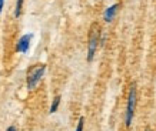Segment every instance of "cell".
Returning <instances> with one entry per match:
<instances>
[{
    "label": "cell",
    "mask_w": 156,
    "mask_h": 131,
    "mask_svg": "<svg viewBox=\"0 0 156 131\" xmlns=\"http://www.w3.org/2000/svg\"><path fill=\"white\" fill-rule=\"evenodd\" d=\"M46 73V64H34L27 70L26 76V86L27 90H34L42 81L43 76Z\"/></svg>",
    "instance_id": "cell-2"
},
{
    "label": "cell",
    "mask_w": 156,
    "mask_h": 131,
    "mask_svg": "<svg viewBox=\"0 0 156 131\" xmlns=\"http://www.w3.org/2000/svg\"><path fill=\"white\" fill-rule=\"evenodd\" d=\"M83 127H85V118L80 117L79 121H77V127H76L75 131H83Z\"/></svg>",
    "instance_id": "cell-8"
},
{
    "label": "cell",
    "mask_w": 156,
    "mask_h": 131,
    "mask_svg": "<svg viewBox=\"0 0 156 131\" xmlns=\"http://www.w3.org/2000/svg\"><path fill=\"white\" fill-rule=\"evenodd\" d=\"M3 7H5V0H0V14L3 12Z\"/></svg>",
    "instance_id": "cell-9"
},
{
    "label": "cell",
    "mask_w": 156,
    "mask_h": 131,
    "mask_svg": "<svg viewBox=\"0 0 156 131\" xmlns=\"http://www.w3.org/2000/svg\"><path fill=\"white\" fill-rule=\"evenodd\" d=\"M119 9H120V5L119 3H115V5L109 6L108 9H105L103 12V20L106 23H110V22H113L115 17H116V14H118Z\"/></svg>",
    "instance_id": "cell-5"
},
{
    "label": "cell",
    "mask_w": 156,
    "mask_h": 131,
    "mask_svg": "<svg viewBox=\"0 0 156 131\" xmlns=\"http://www.w3.org/2000/svg\"><path fill=\"white\" fill-rule=\"evenodd\" d=\"M23 3H24V0H16V6H14V17H16V19H19L20 14H22Z\"/></svg>",
    "instance_id": "cell-7"
},
{
    "label": "cell",
    "mask_w": 156,
    "mask_h": 131,
    "mask_svg": "<svg viewBox=\"0 0 156 131\" xmlns=\"http://www.w3.org/2000/svg\"><path fill=\"white\" fill-rule=\"evenodd\" d=\"M33 33H26L22 37L17 40L16 43V53H20V54H26L30 49V44H32V40H33Z\"/></svg>",
    "instance_id": "cell-4"
},
{
    "label": "cell",
    "mask_w": 156,
    "mask_h": 131,
    "mask_svg": "<svg viewBox=\"0 0 156 131\" xmlns=\"http://www.w3.org/2000/svg\"><path fill=\"white\" fill-rule=\"evenodd\" d=\"M145 131H152V130H151V128H146V130H145Z\"/></svg>",
    "instance_id": "cell-11"
},
{
    "label": "cell",
    "mask_w": 156,
    "mask_h": 131,
    "mask_svg": "<svg viewBox=\"0 0 156 131\" xmlns=\"http://www.w3.org/2000/svg\"><path fill=\"white\" fill-rule=\"evenodd\" d=\"M100 37H102V30L98 23H93L89 32V42H87V61H92L95 59V54L98 52V47L100 44Z\"/></svg>",
    "instance_id": "cell-1"
},
{
    "label": "cell",
    "mask_w": 156,
    "mask_h": 131,
    "mask_svg": "<svg viewBox=\"0 0 156 131\" xmlns=\"http://www.w3.org/2000/svg\"><path fill=\"white\" fill-rule=\"evenodd\" d=\"M60 100H62L60 96H56V97L52 100V104H50V108H49V113H50V114H53V113L57 111V108H59V106H60Z\"/></svg>",
    "instance_id": "cell-6"
},
{
    "label": "cell",
    "mask_w": 156,
    "mask_h": 131,
    "mask_svg": "<svg viewBox=\"0 0 156 131\" xmlns=\"http://www.w3.org/2000/svg\"><path fill=\"white\" fill-rule=\"evenodd\" d=\"M136 101H137V90L136 84L130 86L128 96V103H126V110H125V126L126 128L132 126L133 117H135V110H136Z\"/></svg>",
    "instance_id": "cell-3"
},
{
    "label": "cell",
    "mask_w": 156,
    "mask_h": 131,
    "mask_svg": "<svg viewBox=\"0 0 156 131\" xmlns=\"http://www.w3.org/2000/svg\"><path fill=\"white\" fill-rule=\"evenodd\" d=\"M6 131H17V128H16L14 126H10V127H7V130Z\"/></svg>",
    "instance_id": "cell-10"
}]
</instances>
